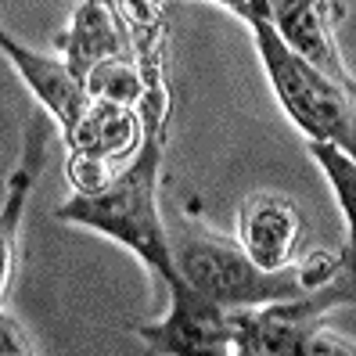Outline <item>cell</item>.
Masks as SVG:
<instances>
[{
    "label": "cell",
    "instance_id": "obj_8",
    "mask_svg": "<svg viewBox=\"0 0 356 356\" xmlns=\"http://www.w3.org/2000/svg\"><path fill=\"white\" fill-rule=\"evenodd\" d=\"M302 213L299 205L284 195L256 191L248 195L238 209V234L234 241L241 252L263 270H281L296 259L302 241Z\"/></svg>",
    "mask_w": 356,
    "mask_h": 356
},
{
    "label": "cell",
    "instance_id": "obj_1",
    "mask_svg": "<svg viewBox=\"0 0 356 356\" xmlns=\"http://www.w3.org/2000/svg\"><path fill=\"white\" fill-rule=\"evenodd\" d=\"M137 112L144 119V137L130 165L112 177V184L97 195H76L54 209V220L97 230V234L127 245L155 274L170 284L177 277L173 245L159 216V180L165 155V119H170V90L165 79L144 90Z\"/></svg>",
    "mask_w": 356,
    "mask_h": 356
},
{
    "label": "cell",
    "instance_id": "obj_2",
    "mask_svg": "<svg viewBox=\"0 0 356 356\" xmlns=\"http://www.w3.org/2000/svg\"><path fill=\"white\" fill-rule=\"evenodd\" d=\"M177 274L209 296L216 306L234 309V306H259L274 299H291L302 291L327 284L349 270V245L342 252H309L302 259H291L281 270H263L241 252L234 238H220L216 230L202 223L184 227V238L173 248Z\"/></svg>",
    "mask_w": 356,
    "mask_h": 356
},
{
    "label": "cell",
    "instance_id": "obj_15",
    "mask_svg": "<svg viewBox=\"0 0 356 356\" xmlns=\"http://www.w3.org/2000/svg\"><path fill=\"white\" fill-rule=\"evenodd\" d=\"M213 4H220V8H227L230 15H234L238 8H245V4H248V0H213Z\"/></svg>",
    "mask_w": 356,
    "mask_h": 356
},
{
    "label": "cell",
    "instance_id": "obj_7",
    "mask_svg": "<svg viewBox=\"0 0 356 356\" xmlns=\"http://www.w3.org/2000/svg\"><path fill=\"white\" fill-rule=\"evenodd\" d=\"M0 54H4L15 72L22 76V83L33 90V97L40 101V108H44L61 130V140H65L76 127V119L83 115L87 108V87H83V76L72 72V65L65 58H51V54H40L26 44H18V40L0 26Z\"/></svg>",
    "mask_w": 356,
    "mask_h": 356
},
{
    "label": "cell",
    "instance_id": "obj_11",
    "mask_svg": "<svg viewBox=\"0 0 356 356\" xmlns=\"http://www.w3.org/2000/svg\"><path fill=\"white\" fill-rule=\"evenodd\" d=\"M83 87H87L90 101H115V104L137 108L148 83H144L137 58H104L83 72Z\"/></svg>",
    "mask_w": 356,
    "mask_h": 356
},
{
    "label": "cell",
    "instance_id": "obj_4",
    "mask_svg": "<svg viewBox=\"0 0 356 356\" xmlns=\"http://www.w3.org/2000/svg\"><path fill=\"white\" fill-rule=\"evenodd\" d=\"M353 302V281L342 274L291 299H274L259 306L227 309L230 353L238 356H353L356 346L349 334L327 331L324 317L334 306Z\"/></svg>",
    "mask_w": 356,
    "mask_h": 356
},
{
    "label": "cell",
    "instance_id": "obj_5",
    "mask_svg": "<svg viewBox=\"0 0 356 356\" xmlns=\"http://www.w3.org/2000/svg\"><path fill=\"white\" fill-rule=\"evenodd\" d=\"M170 299L173 306L162 321L134 327V334L152 353H177V356L230 353V327L223 306H216L198 288H191L180 274L170 281Z\"/></svg>",
    "mask_w": 356,
    "mask_h": 356
},
{
    "label": "cell",
    "instance_id": "obj_13",
    "mask_svg": "<svg viewBox=\"0 0 356 356\" xmlns=\"http://www.w3.org/2000/svg\"><path fill=\"white\" fill-rule=\"evenodd\" d=\"M112 165L108 159H101V155H90V152H69V165H65V173H69V184H72V191L76 195H97L104 191V187L112 184Z\"/></svg>",
    "mask_w": 356,
    "mask_h": 356
},
{
    "label": "cell",
    "instance_id": "obj_9",
    "mask_svg": "<svg viewBox=\"0 0 356 356\" xmlns=\"http://www.w3.org/2000/svg\"><path fill=\"white\" fill-rule=\"evenodd\" d=\"M54 44L76 76H83L104 58H134L130 33L122 26L115 0H83L72 11L69 26L58 33Z\"/></svg>",
    "mask_w": 356,
    "mask_h": 356
},
{
    "label": "cell",
    "instance_id": "obj_3",
    "mask_svg": "<svg viewBox=\"0 0 356 356\" xmlns=\"http://www.w3.org/2000/svg\"><path fill=\"white\" fill-rule=\"evenodd\" d=\"M234 15L252 33L256 54L266 69L270 87H274V97L284 108V115L296 122V130L302 137L334 140L353 152V90L339 87L313 61H306L299 51L284 44L274 22H270L263 0H248Z\"/></svg>",
    "mask_w": 356,
    "mask_h": 356
},
{
    "label": "cell",
    "instance_id": "obj_12",
    "mask_svg": "<svg viewBox=\"0 0 356 356\" xmlns=\"http://www.w3.org/2000/svg\"><path fill=\"white\" fill-rule=\"evenodd\" d=\"M306 152L309 159L324 170L327 184H331V195L339 202L342 216H346V227L353 220V198H356V162H353V152L342 148L334 140H317V137H306Z\"/></svg>",
    "mask_w": 356,
    "mask_h": 356
},
{
    "label": "cell",
    "instance_id": "obj_6",
    "mask_svg": "<svg viewBox=\"0 0 356 356\" xmlns=\"http://www.w3.org/2000/svg\"><path fill=\"white\" fill-rule=\"evenodd\" d=\"M58 122L47 112H33L26 122V140H22V155L18 165L8 177V195L0 205V306H8L11 296V281H15V263H18V230H22V213L29 205V195L44 173V162L51 152Z\"/></svg>",
    "mask_w": 356,
    "mask_h": 356
},
{
    "label": "cell",
    "instance_id": "obj_10",
    "mask_svg": "<svg viewBox=\"0 0 356 356\" xmlns=\"http://www.w3.org/2000/svg\"><path fill=\"white\" fill-rule=\"evenodd\" d=\"M140 137H144V119L137 108L115 104V101H87V108L76 119L65 144L69 152H90L115 162V159L134 155Z\"/></svg>",
    "mask_w": 356,
    "mask_h": 356
},
{
    "label": "cell",
    "instance_id": "obj_14",
    "mask_svg": "<svg viewBox=\"0 0 356 356\" xmlns=\"http://www.w3.org/2000/svg\"><path fill=\"white\" fill-rule=\"evenodd\" d=\"M0 353H18V356L40 353V346H33L29 331L11 317L8 306H0Z\"/></svg>",
    "mask_w": 356,
    "mask_h": 356
}]
</instances>
